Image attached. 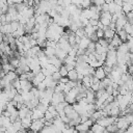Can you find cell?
I'll use <instances>...</instances> for the list:
<instances>
[{
	"label": "cell",
	"instance_id": "obj_1",
	"mask_svg": "<svg viewBox=\"0 0 133 133\" xmlns=\"http://www.w3.org/2000/svg\"><path fill=\"white\" fill-rule=\"evenodd\" d=\"M45 121H46L45 117H43V118H38V119H33L29 129H30L31 131H35V132H37V131H42L43 127L45 126Z\"/></svg>",
	"mask_w": 133,
	"mask_h": 133
},
{
	"label": "cell",
	"instance_id": "obj_2",
	"mask_svg": "<svg viewBox=\"0 0 133 133\" xmlns=\"http://www.w3.org/2000/svg\"><path fill=\"white\" fill-rule=\"evenodd\" d=\"M63 101H65L64 100V94L62 91H58V92L57 91H54L53 97L51 99V104L56 105V104H58L60 102H63Z\"/></svg>",
	"mask_w": 133,
	"mask_h": 133
},
{
	"label": "cell",
	"instance_id": "obj_3",
	"mask_svg": "<svg viewBox=\"0 0 133 133\" xmlns=\"http://www.w3.org/2000/svg\"><path fill=\"white\" fill-rule=\"evenodd\" d=\"M94 76H95V77H97V78H98V79H100V80L104 79V78L107 76V74H106V72H105V70H104L103 65L98 66V68H96V69H95Z\"/></svg>",
	"mask_w": 133,
	"mask_h": 133
},
{
	"label": "cell",
	"instance_id": "obj_4",
	"mask_svg": "<svg viewBox=\"0 0 133 133\" xmlns=\"http://www.w3.org/2000/svg\"><path fill=\"white\" fill-rule=\"evenodd\" d=\"M89 43H90L89 37L85 35V36L81 37V41H80V43L78 44V48H79V49H83V50H85V49H87Z\"/></svg>",
	"mask_w": 133,
	"mask_h": 133
},
{
	"label": "cell",
	"instance_id": "obj_5",
	"mask_svg": "<svg viewBox=\"0 0 133 133\" xmlns=\"http://www.w3.org/2000/svg\"><path fill=\"white\" fill-rule=\"evenodd\" d=\"M44 112L42 110H39L37 107H34L32 109V113H31V117L32 119H38V118H43L44 117Z\"/></svg>",
	"mask_w": 133,
	"mask_h": 133
},
{
	"label": "cell",
	"instance_id": "obj_6",
	"mask_svg": "<svg viewBox=\"0 0 133 133\" xmlns=\"http://www.w3.org/2000/svg\"><path fill=\"white\" fill-rule=\"evenodd\" d=\"M116 33V31L115 30H113V29H111V28H106L105 30H104V37L106 38V39H108V41H111V38L114 36V34Z\"/></svg>",
	"mask_w": 133,
	"mask_h": 133
},
{
	"label": "cell",
	"instance_id": "obj_7",
	"mask_svg": "<svg viewBox=\"0 0 133 133\" xmlns=\"http://www.w3.org/2000/svg\"><path fill=\"white\" fill-rule=\"evenodd\" d=\"M75 129L76 131H79V132H86V131H89L90 127H88L85 123H79L75 126Z\"/></svg>",
	"mask_w": 133,
	"mask_h": 133
},
{
	"label": "cell",
	"instance_id": "obj_8",
	"mask_svg": "<svg viewBox=\"0 0 133 133\" xmlns=\"http://www.w3.org/2000/svg\"><path fill=\"white\" fill-rule=\"evenodd\" d=\"M68 78L70 80H73V81H77L78 80V72L76 71V69H73L71 71H69L68 73Z\"/></svg>",
	"mask_w": 133,
	"mask_h": 133
},
{
	"label": "cell",
	"instance_id": "obj_9",
	"mask_svg": "<svg viewBox=\"0 0 133 133\" xmlns=\"http://www.w3.org/2000/svg\"><path fill=\"white\" fill-rule=\"evenodd\" d=\"M43 50H44L45 54H46L48 57H52V56L55 55V48H53V47H49V46H47V47H45Z\"/></svg>",
	"mask_w": 133,
	"mask_h": 133
},
{
	"label": "cell",
	"instance_id": "obj_10",
	"mask_svg": "<svg viewBox=\"0 0 133 133\" xmlns=\"http://www.w3.org/2000/svg\"><path fill=\"white\" fill-rule=\"evenodd\" d=\"M0 101L3 102V103H8L10 101V99H9V97H8V95L5 90H2L0 92Z\"/></svg>",
	"mask_w": 133,
	"mask_h": 133
},
{
	"label": "cell",
	"instance_id": "obj_11",
	"mask_svg": "<svg viewBox=\"0 0 133 133\" xmlns=\"http://www.w3.org/2000/svg\"><path fill=\"white\" fill-rule=\"evenodd\" d=\"M2 70H3L5 73H7V72H9V71H15L16 68L12 66L9 62H7V63H3V64H2Z\"/></svg>",
	"mask_w": 133,
	"mask_h": 133
},
{
	"label": "cell",
	"instance_id": "obj_12",
	"mask_svg": "<svg viewBox=\"0 0 133 133\" xmlns=\"http://www.w3.org/2000/svg\"><path fill=\"white\" fill-rule=\"evenodd\" d=\"M59 73H60V75H61V77H66L68 76V73H69V71H68V69H66V66L64 65V64H62L60 68H59Z\"/></svg>",
	"mask_w": 133,
	"mask_h": 133
},
{
	"label": "cell",
	"instance_id": "obj_13",
	"mask_svg": "<svg viewBox=\"0 0 133 133\" xmlns=\"http://www.w3.org/2000/svg\"><path fill=\"white\" fill-rule=\"evenodd\" d=\"M91 4H92V3H91L90 0H82L81 7H82V9H83V8H88V7H90Z\"/></svg>",
	"mask_w": 133,
	"mask_h": 133
},
{
	"label": "cell",
	"instance_id": "obj_14",
	"mask_svg": "<svg viewBox=\"0 0 133 133\" xmlns=\"http://www.w3.org/2000/svg\"><path fill=\"white\" fill-rule=\"evenodd\" d=\"M52 77H53V79L55 80V81H59L60 80V78H61V75H60V73H59V71H57V72H55V73H53L52 74Z\"/></svg>",
	"mask_w": 133,
	"mask_h": 133
},
{
	"label": "cell",
	"instance_id": "obj_15",
	"mask_svg": "<svg viewBox=\"0 0 133 133\" xmlns=\"http://www.w3.org/2000/svg\"><path fill=\"white\" fill-rule=\"evenodd\" d=\"M2 114H3V110H2V109H0V116H1Z\"/></svg>",
	"mask_w": 133,
	"mask_h": 133
},
{
	"label": "cell",
	"instance_id": "obj_16",
	"mask_svg": "<svg viewBox=\"0 0 133 133\" xmlns=\"http://www.w3.org/2000/svg\"><path fill=\"white\" fill-rule=\"evenodd\" d=\"M29 1H30V0H24V2H25V3H26V4H27V3H28V2H29Z\"/></svg>",
	"mask_w": 133,
	"mask_h": 133
}]
</instances>
